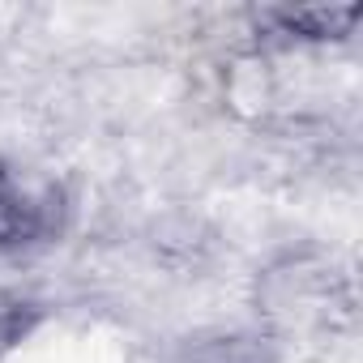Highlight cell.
<instances>
[{
  "label": "cell",
  "instance_id": "obj_1",
  "mask_svg": "<svg viewBox=\"0 0 363 363\" xmlns=\"http://www.w3.org/2000/svg\"><path fill=\"white\" fill-rule=\"evenodd\" d=\"M69 197L52 171L0 162V248L43 244L65 227Z\"/></svg>",
  "mask_w": 363,
  "mask_h": 363
},
{
  "label": "cell",
  "instance_id": "obj_2",
  "mask_svg": "<svg viewBox=\"0 0 363 363\" xmlns=\"http://www.w3.org/2000/svg\"><path fill=\"white\" fill-rule=\"evenodd\" d=\"M193 363H269L265 346L252 337H218L193 354Z\"/></svg>",
  "mask_w": 363,
  "mask_h": 363
}]
</instances>
